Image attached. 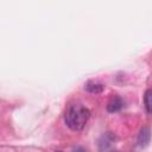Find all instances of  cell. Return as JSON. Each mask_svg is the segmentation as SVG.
Segmentation results:
<instances>
[{"mask_svg":"<svg viewBox=\"0 0 152 152\" xmlns=\"http://www.w3.org/2000/svg\"><path fill=\"white\" fill-rule=\"evenodd\" d=\"M109 152H116V151H109Z\"/></svg>","mask_w":152,"mask_h":152,"instance_id":"52a82bcc","label":"cell"},{"mask_svg":"<svg viewBox=\"0 0 152 152\" xmlns=\"http://www.w3.org/2000/svg\"><path fill=\"white\" fill-rule=\"evenodd\" d=\"M84 88H86V90H88L89 93H93V94H100L104 89L103 84L102 83H99L96 81H89V82H87L86 86H84Z\"/></svg>","mask_w":152,"mask_h":152,"instance_id":"277c9868","label":"cell"},{"mask_svg":"<svg viewBox=\"0 0 152 152\" xmlns=\"http://www.w3.org/2000/svg\"><path fill=\"white\" fill-rule=\"evenodd\" d=\"M150 138H151V133L148 128H141L138 139H137V146H139L140 148H144L145 146H147V144L150 142Z\"/></svg>","mask_w":152,"mask_h":152,"instance_id":"7a4b0ae2","label":"cell"},{"mask_svg":"<svg viewBox=\"0 0 152 152\" xmlns=\"http://www.w3.org/2000/svg\"><path fill=\"white\" fill-rule=\"evenodd\" d=\"M113 140H114V137H113L109 132H108V133H104V134L101 137V139L99 140V147H100V150H101V151L107 150V148L112 145Z\"/></svg>","mask_w":152,"mask_h":152,"instance_id":"5b68a950","label":"cell"},{"mask_svg":"<svg viewBox=\"0 0 152 152\" xmlns=\"http://www.w3.org/2000/svg\"><path fill=\"white\" fill-rule=\"evenodd\" d=\"M56 152H62V151H56Z\"/></svg>","mask_w":152,"mask_h":152,"instance_id":"ba28073f","label":"cell"},{"mask_svg":"<svg viewBox=\"0 0 152 152\" xmlns=\"http://www.w3.org/2000/svg\"><path fill=\"white\" fill-rule=\"evenodd\" d=\"M122 107H124V100L121 97H119V96H115L108 102L107 110L110 112V113H115V112H119Z\"/></svg>","mask_w":152,"mask_h":152,"instance_id":"3957f363","label":"cell"},{"mask_svg":"<svg viewBox=\"0 0 152 152\" xmlns=\"http://www.w3.org/2000/svg\"><path fill=\"white\" fill-rule=\"evenodd\" d=\"M144 103L145 108L148 113H152V89H147L144 95Z\"/></svg>","mask_w":152,"mask_h":152,"instance_id":"8992f818","label":"cell"},{"mask_svg":"<svg viewBox=\"0 0 152 152\" xmlns=\"http://www.w3.org/2000/svg\"><path fill=\"white\" fill-rule=\"evenodd\" d=\"M89 116H90L89 109L81 103H76V104H71L66 109L64 114V121L66 126L72 131H81L86 126Z\"/></svg>","mask_w":152,"mask_h":152,"instance_id":"6da1fadb","label":"cell"}]
</instances>
